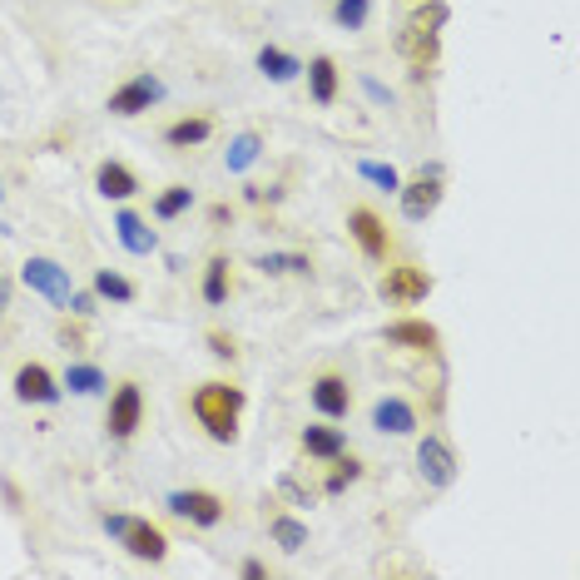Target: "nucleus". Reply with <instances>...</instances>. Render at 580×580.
Listing matches in <instances>:
<instances>
[{
	"label": "nucleus",
	"mask_w": 580,
	"mask_h": 580,
	"mask_svg": "<svg viewBox=\"0 0 580 580\" xmlns=\"http://www.w3.org/2000/svg\"><path fill=\"white\" fill-rule=\"evenodd\" d=\"M244 407H248V392L239 383H223V377L198 383L194 392H189V412H194V422L209 431V441H219V447H233V441H239Z\"/></svg>",
	"instance_id": "nucleus-1"
},
{
	"label": "nucleus",
	"mask_w": 580,
	"mask_h": 580,
	"mask_svg": "<svg viewBox=\"0 0 580 580\" xmlns=\"http://www.w3.org/2000/svg\"><path fill=\"white\" fill-rule=\"evenodd\" d=\"M100 526H105V536H115L119 545H125L134 560H150V566H159L164 556H169V536L159 531V526L150 521V516H129V511H105L100 516Z\"/></svg>",
	"instance_id": "nucleus-2"
},
{
	"label": "nucleus",
	"mask_w": 580,
	"mask_h": 580,
	"mask_svg": "<svg viewBox=\"0 0 580 580\" xmlns=\"http://www.w3.org/2000/svg\"><path fill=\"white\" fill-rule=\"evenodd\" d=\"M431 273L422 263H387L383 279H377V298L387 302V308H417V302L431 298Z\"/></svg>",
	"instance_id": "nucleus-3"
},
{
	"label": "nucleus",
	"mask_w": 580,
	"mask_h": 580,
	"mask_svg": "<svg viewBox=\"0 0 580 580\" xmlns=\"http://www.w3.org/2000/svg\"><path fill=\"white\" fill-rule=\"evenodd\" d=\"M21 283L30 293H40V298H46L50 308H60V313H65V302H70V293H75L70 268L55 263V258H46V254H30V258H25V263H21Z\"/></svg>",
	"instance_id": "nucleus-4"
},
{
	"label": "nucleus",
	"mask_w": 580,
	"mask_h": 580,
	"mask_svg": "<svg viewBox=\"0 0 580 580\" xmlns=\"http://www.w3.org/2000/svg\"><path fill=\"white\" fill-rule=\"evenodd\" d=\"M144 427V387L134 377L109 387V407H105V437L109 441H129Z\"/></svg>",
	"instance_id": "nucleus-5"
},
{
	"label": "nucleus",
	"mask_w": 580,
	"mask_h": 580,
	"mask_svg": "<svg viewBox=\"0 0 580 580\" xmlns=\"http://www.w3.org/2000/svg\"><path fill=\"white\" fill-rule=\"evenodd\" d=\"M159 100H164V80L154 70H140V75H129L119 90H109L105 109L115 119H140V115H150Z\"/></svg>",
	"instance_id": "nucleus-6"
},
{
	"label": "nucleus",
	"mask_w": 580,
	"mask_h": 580,
	"mask_svg": "<svg viewBox=\"0 0 580 580\" xmlns=\"http://www.w3.org/2000/svg\"><path fill=\"white\" fill-rule=\"evenodd\" d=\"M348 233H352V244H358V254L368 258V263H387V254H392V229H387V219L377 209L352 204L348 209Z\"/></svg>",
	"instance_id": "nucleus-7"
},
{
	"label": "nucleus",
	"mask_w": 580,
	"mask_h": 580,
	"mask_svg": "<svg viewBox=\"0 0 580 580\" xmlns=\"http://www.w3.org/2000/svg\"><path fill=\"white\" fill-rule=\"evenodd\" d=\"M164 506L175 511L179 521L198 526V531H214V526L229 516V501L219 497V491H204V487H189V491H169L164 497Z\"/></svg>",
	"instance_id": "nucleus-8"
},
{
	"label": "nucleus",
	"mask_w": 580,
	"mask_h": 580,
	"mask_svg": "<svg viewBox=\"0 0 580 580\" xmlns=\"http://www.w3.org/2000/svg\"><path fill=\"white\" fill-rule=\"evenodd\" d=\"M417 472H422V481H427L431 491H447V487L456 481L462 462H456L452 441L441 437V431H427V437L417 441Z\"/></svg>",
	"instance_id": "nucleus-9"
},
{
	"label": "nucleus",
	"mask_w": 580,
	"mask_h": 580,
	"mask_svg": "<svg viewBox=\"0 0 580 580\" xmlns=\"http://www.w3.org/2000/svg\"><path fill=\"white\" fill-rule=\"evenodd\" d=\"M397 204H402L407 223H427L441 204V164H422V175L397 189Z\"/></svg>",
	"instance_id": "nucleus-10"
},
{
	"label": "nucleus",
	"mask_w": 580,
	"mask_h": 580,
	"mask_svg": "<svg viewBox=\"0 0 580 580\" xmlns=\"http://www.w3.org/2000/svg\"><path fill=\"white\" fill-rule=\"evenodd\" d=\"M308 402L323 422H343L352 412V383L343 372H318L313 383H308Z\"/></svg>",
	"instance_id": "nucleus-11"
},
{
	"label": "nucleus",
	"mask_w": 580,
	"mask_h": 580,
	"mask_svg": "<svg viewBox=\"0 0 580 580\" xmlns=\"http://www.w3.org/2000/svg\"><path fill=\"white\" fill-rule=\"evenodd\" d=\"M15 397H21L25 407H55L60 397H65V387H60V377L46 368V362H21L11 377Z\"/></svg>",
	"instance_id": "nucleus-12"
},
{
	"label": "nucleus",
	"mask_w": 580,
	"mask_h": 580,
	"mask_svg": "<svg viewBox=\"0 0 580 580\" xmlns=\"http://www.w3.org/2000/svg\"><path fill=\"white\" fill-rule=\"evenodd\" d=\"M383 343L387 348L422 352V358H437L441 352V333H437V323H427V318H397V323H387Z\"/></svg>",
	"instance_id": "nucleus-13"
},
{
	"label": "nucleus",
	"mask_w": 580,
	"mask_h": 580,
	"mask_svg": "<svg viewBox=\"0 0 580 580\" xmlns=\"http://www.w3.org/2000/svg\"><path fill=\"white\" fill-rule=\"evenodd\" d=\"M397 50H402V60L412 65V80H427V75L437 70V60H441V36H437V30H417V25H402V36H397Z\"/></svg>",
	"instance_id": "nucleus-14"
},
{
	"label": "nucleus",
	"mask_w": 580,
	"mask_h": 580,
	"mask_svg": "<svg viewBox=\"0 0 580 580\" xmlns=\"http://www.w3.org/2000/svg\"><path fill=\"white\" fill-rule=\"evenodd\" d=\"M417 427H422V417L407 397H377V402H372V431H383V437H412Z\"/></svg>",
	"instance_id": "nucleus-15"
},
{
	"label": "nucleus",
	"mask_w": 580,
	"mask_h": 580,
	"mask_svg": "<svg viewBox=\"0 0 580 580\" xmlns=\"http://www.w3.org/2000/svg\"><path fill=\"white\" fill-rule=\"evenodd\" d=\"M115 239H119V248H125V254H134V258H154V254H159V233H154L150 219H144V214H134V209H119L115 214Z\"/></svg>",
	"instance_id": "nucleus-16"
},
{
	"label": "nucleus",
	"mask_w": 580,
	"mask_h": 580,
	"mask_svg": "<svg viewBox=\"0 0 580 580\" xmlns=\"http://www.w3.org/2000/svg\"><path fill=\"white\" fill-rule=\"evenodd\" d=\"M140 189H144L140 175H134L125 159H100V164H94V194H100V198H115V204H125V198H134Z\"/></svg>",
	"instance_id": "nucleus-17"
},
{
	"label": "nucleus",
	"mask_w": 580,
	"mask_h": 580,
	"mask_svg": "<svg viewBox=\"0 0 580 580\" xmlns=\"http://www.w3.org/2000/svg\"><path fill=\"white\" fill-rule=\"evenodd\" d=\"M302 75H308V94H313V105H337V94H343V70H337L333 55H313L308 65H302Z\"/></svg>",
	"instance_id": "nucleus-18"
},
{
	"label": "nucleus",
	"mask_w": 580,
	"mask_h": 580,
	"mask_svg": "<svg viewBox=\"0 0 580 580\" xmlns=\"http://www.w3.org/2000/svg\"><path fill=\"white\" fill-rule=\"evenodd\" d=\"M298 447H302V456H313V462H333L337 452H348V431L327 427V422H313V427L298 431Z\"/></svg>",
	"instance_id": "nucleus-19"
},
{
	"label": "nucleus",
	"mask_w": 580,
	"mask_h": 580,
	"mask_svg": "<svg viewBox=\"0 0 580 580\" xmlns=\"http://www.w3.org/2000/svg\"><path fill=\"white\" fill-rule=\"evenodd\" d=\"M214 140V115H179L175 125H164V144L169 150H198Z\"/></svg>",
	"instance_id": "nucleus-20"
},
{
	"label": "nucleus",
	"mask_w": 580,
	"mask_h": 580,
	"mask_svg": "<svg viewBox=\"0 0 580 580\" xmlns=\"http://www.w3.org/2000/svg\"><path fill=\"white\" fill-rule=\"evenodd\" d=\"M263 150H268V140L258 129H239L229 140V150H223V169H229V175H248V169L263 159Z\"/></svg>",
	"instance_id": "nucleus-21"
},
{
	"label": "nucleus",
	"mask_w": 580,
	"mask_h": 580,
	"mask_svg": "<svg viewBox=\"0 0 580 580\" xmlns=\"http://www.w3.org/2000/svg\"><path fill=\"white\" fill-rule=\"evenodd\" d=\"M90 288H94V298H100V302H115V308H129V302L140 298V283L125 279L119 268H94Z\"/></svg>",
	"instance_id": "nucleus-22"
},
{
	"label": "nucleus",
	"mask_w": 580,
	"mask_h": 580,
	"mask_svg": "<svg viewBox=\"0 0 580 580\" xmlns=\"http://www.w3.org/2000/svg\"><path fill=\"white\" fill-rule=\"evenodd\" d=\"M254 65H258V75H263V80H273V85H293L302 75V60L288 55L283 46H263Z\"/></svg>",
	"instance_id": "nucleus-23"
},
{
	"label": "nucleus",
	"mask_w": 580,
	"mask_h": 580,
	"mask_svg": "<svg viewBox=\"0 0 580 580\" xmlns=\"http://www.w3.org/2000/svg\"><path fill=\"white\" fill-rule=\"evenodd\" d=\"M198 293H204V302L209 308H223L233 293V263L223 254H214L209 263H204V283H198Z\"/></svg>",
	"instance_id": "nucleus-24"
},
{
	"label": "nucleus",
	"mask_w": 580,
	"mask_h": 580,
	"mask_svg": "<svg viewBox=\"0 0 580 580\" xmlns=\"http://www.w3.org/2000/svg\"><path fill=\"white\" fill-rule=\"evenodd\" d=\"M362 472H368V466H362L352 452H337L333 462H327V476H323V497H343V491H348V487H358V481H362Z\"/></svg>",
	"instance_id": "nucleus-25"
},
{
	"label": "nucleus",
	"mask_w": 580,
	"mask_h": 580,
	"mask_svg": "<svg viewBox=\"0 0 580 580\" xmlns=\"http://www.w3.org/2000/svg\"><path fill=\"white\" fill-rule=\"evenodd\" d=\"M268 536H273V545H279L283 556H298L302 545H308V521L273 511V516H268Z\"/></svg>",
	"instance_id": "nucleus-26"
},
{
	"label": "nucleus",
	"mask_w": 580,
	"mask_h": 580,
	"mask_svg": "<svg viewBox=\"0 0 580 580\" xmlns=\"http://www.w3.org/2000/svg\"><path fill=\"white\" fill-rule=\"evenodd\" d=\"M189 209H194V189H189V184H164L159 194H154V204H150V214H154L159 223L184 219Z\"/></svg>",
	"instance_id": "nucleus-27"
},
{
	"label": "nucleus",
	"mask_w": 580,
	"mask_h": 580,
	"mask_svg": "<svg viewBox=\"0 0 580 580\" xmlns=\"http://www.w3.org/2000/svg\"><path fill=\"white\" fill-rule=\"evenodd\" d=\"M60 387H70L75 397H100V392H109V377H105V368H94V362H70L65 377H60Z\"/></svg>",
	"instance_id": "nucleus-28"
},
{
	"label": "nucleus",
	"mask_w": 580,
	"mask_h": 580,
	"mask_svg": "<svg viewBox=\"0 0 580 580\" xmlns=\"http://www.w3.org/2000/svg\"><path fill=\"white\" fill-rule=\"evenodd\" d=\"M254 268H263L268 279H308V273H313V258L308 254H258Z\"/></svg>",
	"instance_id": "nucleus-29"
},
{
	"label": "nucleus",
	"mask_w": 580,
	"mask_h": 580,
	"mask_svg": "<svg viewBox=\"0 0 580 580\" xmlns=\"http://www.w3.org/2000/svg\"><path fill=\"white\" fill-rule=\"evenodd\" d=\"M372 0H333V25L337 30H368Z\"/></svg>",
	"instance_id": "nucleus-30"
},
{
	"label": "nucleus",
	"mask_w": 580,
	"mask_h": 580,
	"mask_svg": "<svg viewBox=\"0 0 580 580\" xmlns=\"http://www.w3.org/2000/svg\"><path fill=\"white\" fill-rule=\"evenodd\" d=\"M358 175L368 179V184H377L383 194H397V189H402V175H397L392 164H383V159H362V164H358Z\"/></svg>",
	"instance_id": "nucleus-31"
},
{
	"label": "nucleus",
	"mask_w": 580,
	"mask_h": 580,
	"mask_svg": "<svg viewBox=\"0 0 580 580\" xmlns=\"http://www.w3.org/2000/svg\"><path fill=\"white\" fill-rule=\"evenodd\" d=\"M452 21V11H447V0H422L417 11H412V21L407 25H417V30H437L441 36V25Z\"/></svg>",
	"instance_id": "nucleus-32"
},
{
	"label": "nucleus",
	"mask_w": 580,
	"mask_h": 580,
	"mask_svg": "<svg viewBox=\"0 0 580 580\" xmlns=\"http://www.w3.org/2000/svg\"><path fill=\"white\" fill-rule=\"evenodd\" d=\"M279 491L293 501V506H313V501H318V491L308 487V481H298V472H283L279 476Z\"/></svg>",
	"instance_id": "nucleus-33"
},
{
	"label": "nucleus",
	"mask_w": 580,
	"mask_h": 580,
	"mask_svg": "<svg viewBox=\"0 0 580 580\" xmlns=\"http://www.w3.org/2000/svg\"><path fill=\"white\" fill-rule=\"evenodd\" d=\"M204 343H209V352L219 362H239V343H233V333H223V327H209V333H204Z\"/></svg>",
	"instance_id": "nucleus-34"
},
{
	"label": "nucleus",
	"mask_w": 580,
	"mask_h": 580,
	"mask_svg": "<svg viewBox=\"0 0 580 580\" xmlns=\"http://www.w3.org/2000/svg\"><path fill=\"white\" fill-rule=\"evenodd\" d=\"M55 337H60V348L70 352V348H85V343H90V333H85V318H65V323L55 327Z\"/></svg>",
	"instance_id": "nucleus-35"
},
{
	"label": "nucleus",
	"mask_w": 580,
	"mask_h": 580,
	"mask_svg": "<svg viewBox=\"0 0 580 580\" xmlns=\"http://www.w3.org/2000/svg\"><path fill=\"white\" fill-rule=\"evenodd\" d=\"M65 313H75V318H94V313H100V298H94V288H75L70 302H65Z\"/></svg>",
	"instance_id": "nucleus-36"
},
{
	"label": "nucleus",
	"mask_w": 580,
	"mask_h": 580,
	"mask_svg": "<svg viewBox=\"0 0 580 580\" xmlns=\"http://www.w3.org/2000/svg\"><path fill=\"white\" fill-rule=\"evenodd\" d=\"M283 194H288L283 184H248V189H244L248 204H283Z\"/></svg>",
	"instance_id": "nucleus-37"
},
{
	"label": "nucleus",
	"mask_w": 580,
	"mask_h": 580,
	"mask_svg": "<svg viewBox=\"0 0 580 580\" xmlns=\"http://www.w3.org/2000/svg\"><path fill=\"white\" fill-rule=\"evenodd\" d=\"M0 497H5V506H11V511H25V491L15 487L11 476H0Z\"/></svg>",
	"instance_id": "nucleus-38"
},
{
	"label": "nucleus",
	"mask_w": 580,
	"mask_h": 580,
	"mask_svg": "<svg viewBox=\"0 0 580 580\" xmlns=\"http://www.w3.org/2000/svg\"><path fill=\"white\" fill-rule=\"evenodd\" d=\"M239 576H244V580H268V560H258V556L239 560Z\"/></svg>",
	"instance_id": "nucleus-39"
},
{
	"label": "nucleus",
	"mask_w": 580,
	"mask_h": 580,
	"mask_svg": "<svg viewBox=\"0 0 580 580\" xmlns=\"http://www.w3.org/2000/svg\"><path fill=\"white\" fill-rule=\"evenodd\" d=\"M362 90H368L372 100H377V105H392V90H383V85L372 80V75H362Z\"/></svg>",
	"instance_id": "nucleus-40"
},
{
	"label": "nucleus",
	"mask_w": 580,
	"mask_h": 580,
	"mask_svg": "<svg viewBox=\"0 0 580 580\" xmlns=\"http://www.w3.org/2000/svg\"><path fill=\"white\" fill-rule=\"evenodd\" d=\"M209 223H214V229H223V223H233V209H229V204H214V209H209Z\"/></svg>",
	"instance_id": "nucleus-41"
},
{
	"label": "nucleus",
	"mask_w": 580,
	"mask_h": 580,
	"mask_svg": "<svg viewBox=\"0 0 580 580\" xmlns=\"http://www.w3.org/2000/svg\"><path fill=\"white\" fill-rule=\"evenodd\" d=\"M5 308H11V283L0 279V323H5Z\"/></svg>",
	"instance_id": "nucleus-42"
},
{
	"label": "nucleus",
	"mask_w": 580,
	"mask_h": 580,
	"mask_svg": "<svg viewBox=\"0 0 580 580\" xmlns=\"http://www.w3.org/2000/svg\"><path fill=\"white\" fill-rule=\"evenodd\" d=\"M0 198H5V189H0Z\"/></svg>",
	"instance_id": "nucleus-43"
}]
</instances>
